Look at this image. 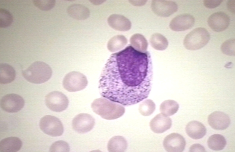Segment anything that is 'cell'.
Returning <instances> with one entry per match:
<instances>
[{"label":"cell","instance_id":"obj_1","mask_svg":"<svg viewBox=\"0 0 235 152\" xmlns=\"http://www.w3.org/2000/svg\"><path fill=\"white\" fill-rule=\"evenodd\" d=\"M153 74L149 52H140L129 45L108 60L100 77V93L125 106L137 104L148 97Z\"/></svg>","mask_w":235,"mask_h":152},{"label":"cell","instance_id":"obj_2","mask_svg":"<svg viewBox=\"0 0 235 152\" xmlns=\"http://www.w3.org/2000/svg\"><path fill=\"white\" fill-rule=\"evenodd\" d=\"M91 107L96 113L104 119L109 120L120 118L124 114L125 111L122 105L104 97L94 100Z\"/></svg>","mask_w":235,"mask_h":152},{"label":"cell","instance_id":"obj_3","mask_svg":"<svg viewBox=\"0 0 235 152\" xmlns=\"http://www.w3.org/2000/svg\"><path fill=\"white\" fill-rule=\"evenodd\" d=\"M52 74V69L48 64L39 61L33 63L22 73L25 79L35 84L46 82L50 79Z\"/></svg>","mask_w":235,"mask_h":152},{"label":"cell","instance_id":"obj_4","mask_svg":"<svg viewBox=\"0 0 235 152\" xmlns=\"http://www.w3.org/2000/svg\"><path fill=\"white\" fill-rule=\"evenodd\" d=\"M210 39L208 31L203 27H198L193 30L185 37L183 45L188 50L199 49L205 46Z\"/></svg>","mask_w":235,"mask_h":152},{"label":"cell","instance_id":"obj_5","mask_svg":"<svg viewBox=\"0 0 235 152\" xmlns=\"http://www.w3.org/2000/svg\"><path fill=\"white\" fill-rule=\"evenodd\" d=\"M88 84L86 76L77 71L67 73L63 81V85L67 91L70 92L80 91L84 89Z\"/></svg>","mask_w":235,"mask_h":152},{"label":"cell","instance_id":"obj_6","mask_svg":"<svg viewBox=\"0 0 235 152\" xmlns=\"http://www.w3.org/2000/svg\"><path fill=\"white\" fill-rule=\"evenodd\" d=\"M39 126L43 132L52 137L60 136L63 132L64 128L61 122L53 116L47 115L42 118Z\"/></svg>","mask_w":235,"mask_h":152},{"label":"cell","instance_id":"obj_7","mask_svg":"<svg viewBox=\"0 0 235 152\" xmlns=\"http://www.w3.org/2000/svg\"><path fill=\"white\" fill-rule=\"evenodd\" d=\"M45 103L51 110L60 112L66 110L68 107L69 101L67 97L62 92L57 91H52L45 97Z\"/></svg>","mask_w":235,"mask_h":152},{"label":"cell","instance_id":"obj_8","mask_svg":"<svg viewBox=\"0 0 235 152\" xmlns=\"http://www.w3.org/2000/svg\"><path fill=\"white\" fill-rule=\"evenodd\" d=\"M25 101L20 96L14 93L7 94L0 100V106L4 111L10 113H16L23 107Z\"/></svg>","mask_w":235,"mask_h":152},{"label":"cell","instance_id":"obj_9","mask_svg":"<svg viewBox=\"0 0 235 152\" xmlns=\"http://www.w3.org/2000/svg\"><path fill=\"white\" fill-rule=\"evenodd\" d=\"M95 124L94 118L86 113H81L76 116L73 119L72 126L76 132L83 134L90 132Z\"/></svg>","mask_w":235,"mask_h":152},{"label":"cell","instance_id":"obj_10","mask_svg":"<svg viewBox=\"0 0 235 152\" xmlns=\"http://www.w3.org/2000/svg\"><path fill=\"white\" fill-rule=\"evenodd\" d=\"M151 8L157 15L167 17L177 11L178 6L175 2L172 1L153 0L151 3Z\"/></svg>","mask_w":235,"mask_h":152},{"label":"cell","instance_id":"obj_11","mask_svg":"<svg viewBox=\"0 0 235 152\" xmlns=\"http://www.w3.org/2000/svg\"><path fill=\"white\" fill-rule=\"evenodd\" d=\"M163 143L164 148L167 152H181L185 149L186 141L181 135L173 133L164 138Z\"/></svg>","mask_w":235,"mask_h":152},{"label":"cell","instance_id":"obj_12","mask_svg":"<svg viewBox=\"0 0 235 152\" xmlns=\"http://www.w3.org/2000/svg\"><path fill=\"white\" fill-rule=\"evenodd\" d=\"M230 22L229 16L223 12H217L212 14L207 20L209 26L216 32H220L226 29L228 26Z\"/></svg>","mask_w":235,"mask_h":152},{"label":"cell","instance_id":"obj_13","mask_svg":"<svg viewBox=\"0 0 235 152\" xmlns=\"http://www.w3.org/2000/svg\"><path fill=\"white\" fill-rule=\"evenodd\" d=\"M195 22L193 16L188 14H182L177 16L171 20L169 27L174 31H183L191 28Z\"/></svg>","mask_w":235,"mask_h":152},{"label":"cell","instance_id":"obj_14","mask_svg":"<svg viewBox=\"0 0 235 152\" xmlns=\"http://www.w3.org/2000/svg\"><path fill=\"white\" fill-rule=\"evenodd\" d=\"M208 122L213 129L222 130L226 129L229 126L231 120L229 116L224 113L215 111L208 116Z\"/></svg>","mask_w":235,"mask_h":152},{"label":"cell","instance_id":"obj_15","mask_svg":"<svg viewBox=\"0 0 235 152\" xmlns=\"http://www.w3.org/2000/svg\"><path fill=\"white\" fill-rule=\"evenodd\" d=\"M172 123V120L170 118L161 113L157 115L151 119L150 126L153 132L160 134L169 129Z\"/></svg>","mask_w":235,"mask_h":152},{"label":"cell","instance_id":"obj_16","mask_svg":"<svg viewBox=\"0 0 235 152\" xmlns=\"http://www.w3.org/2000/svg\"><path fill=\"white\" fill-rule=\"evenodd\" d=\"M185 129L187 135L190 138L195 140L202 138L207 132L204 125L202 123L196 121L188 122Z\"/></svg>","mask_w":235,"mask_h":152},{"label":"cell","instance_id":"obj_17","mask_svg":"<svg viewBox=\"0 0 235 152\" xmlns=\"http://www.w3.org/2000/svg\"><path fill=\"white\" fill-rule=\"evenodd\" d=\"M108 22L111 27L120 31H128L131 26V23L128 19L120 15L114 14L110 15L108 18Z\"/></svg>","mask_w":235,"mask_h":152},{"label":"cell","instance_id":"obj_18","mask_svg":"<svg viewBox=\"0 0 235 152\" xmlns=\"http://www.w3.org/2000/svg\"><path fill=\"white\" fill-rule=\"evenodd\" d=\"M22 142L19 138L10 137L2 139L0 143L1 152H15L20 150Z\"/></svg>","mask_w":235,"mask_h":152},{"label":"cell","instance_id":"obj_19","mask_svg":"<svg viewBox=\"0 0 235 152\" xmlns=\"http://www.w3.org/2000/svg\"><path fill=\"white\" fill-rule=\"evenodd\" d=\"M128 147L127 142L123 137L115 136L109 141L107 148L108 151L110 152L125 151Z\"/></svg>","mask_w":235,"mask_h":152},{"label":"cell","instance_id":"obj_20","mask_svg":"<svg viewBox=\"0 0 235 152\" xmlns=\"http://www.w3.org/2000/svg\"><path fill=\"white\" fill-rule=\"evenodd\" d=\"M16 76L14 68L6 63H2L0 65V82L2 84L9 83L14 80Z\"/></svg>","mask_w":235,"mask_h":152},{"label":"cell","instance_id":"obj_21","mask_svg":"<svg viewBox=\"0 0 235 152\" xmlns=\"http://www.w3.org/2000/svg\"><path fill=\"white\" fill-rule=\"evenodd\" d=\"M207 145L212 150L219 151L223 150L227 142L225 138L219 134H214L211 136L207 140Z\"/></svg>","mask_w":235,"mask_h":152},{"label":"cell","instance_id":"obj_22","mask_svg":"<svg viewBox=\"0 0 235 152\" xmlns=\"http://www.w3.org/2000/svg\"><path fill=\"white\" fill-rule=\"evenodd\" d=\"M127 42V39L125 36L122 35H117L109 41L107 47L110 52H114L123 48Z\"/></svg>","mask_w":235,"mask_h":152},{"label":"cell","instance_id":"obj_23","mask_svg":"<svg viewBox=\"0 0 235 152\" xmlns=\"http://www.w3.org/2000/svg\"><path fill=\"white\" fill-rule=\"evenodd\" d=\"M130 42L131 45L136 49L140 52H146L148 45L147 41L142 35L136 33L130 38Z\"/></svg>","mask_w":235,"mask_h":152},{"label":"cell","instance_id":"obj_24","mask_svg":"<svg viewBox=\"0 0 235 152\" xmlns=\"http://www.w3.org/2000/svg\"><path fill=\"white\" fill-rule=\"evenodd\" d=\"M179 106L175 101L168 100L163 101L160 106V110L161 113L167 116H172L176 113Z\"/></svg>","mask_w":235,"mask_h":152},{"label":"cell","instance_id":"obj_25","mask_svg":"<svg viewBox=\"0 0 235 152\" xmlns=\"http://www.w3.org/2000/svg\"><path fill=\"white\" fill-rule=\"evenodd\" d=\"M150 42L153 48L158 50L165 49L168 45V42L166 38L159 33L152 34L150 38Z\"/></svg>","mask_w":235,"mask_h":152},{"label":"cell","instance_id":"obj_26","mask_svg":"<svg viewBox=\"0 0 235 152\" xmlns=\"http://www.w3.org/2000/svg\"><path fill=\"white\" fill-rule=\"evenodd\" d=\"M155 108V104L153 100L147 99L140 104L139 110L142 115L144 116H148L153 113Z\"/></svg>","mask_w":235,"mask_h":152},{"label":"cell","instance_id":"obj_27","mask_svg":"<svg viewBox=\"0 0 235 152\" xmlns=\"http://www.w3.org/2000/svg\"><path fill=\"white\" fill-rule=\"evenodd\" d=\"M13 20V16L9 11L6 9L0 8V28H5L9 26L12 23Z\"/></svg>","mask_w":235,"mask_h":152},{"label":"cell","instance_id":"obj_28","mask_svg":"<svg viewBox=\"0 0 235 152\" xmlns=\"http://www.w3.org/2000/svg\"><path fill=\"white\" fill-rule=\"evenodd\" d=\"M235 43V40L234 39H230L225 41L221 46V52L226 55L234 56Z\"/></svg>","mask_w":235,"mask_h":152},{"label":"cell","instance_id":"obj_29","mask_svg":"<svg viewBox=\"0 0 235 152\" xmlns=\"http://www.w3.org/2000/svg\"><path fill=\"white\" fill-rule=\"evenodd\" d=\"M50 152H69L70 148L69 144L65 141L58 140L53 143L49 149Z\"/></svg>","mask_w":235,"mask_h":152},{"label":"cell","instance_id":"obj_30","mask_svg":"<svg viewBox=\"0 0 235 152\" xmlns=\"http://www.w3.org/2000/svg\"><path fill=\"white\" fill-rule=\"evenodd\" d=\"M55 0H33L34 5L39 9L44 11L49 10L54 7Z\"/></svg>","mask_w":235,"mask_h":152},{"label":"cell","instance_id":"obj_31","mask_svg":"<svg viewBox=\"0 0 235 152\" xmlns=\"http://www.w3.org/2000/svg\"><path fill=\"white\" fill-rule=\"evenodd\" d=\"M223 1V0H204L203 2L206 7L209 9H213L218 6Z\"/></svg>","mask_w":235,"mask_h":152},{"label":"cell","instance_id":"obj_32","mask_svg":"<svg viewBox=\"0 0 235 152\" xmlns=\"http://www.w3.org/2000/svg\"><path fill=\"white\" fill-rule=\"evenodd\" d=\"M190 152H205L204 147L199 144H195L192 145L189 149Z\"/></svg>","mask_w":235,"mask_h":152},{"label":"cell","instance_id":"obj_33","mask_svg":"<svg viewBox=\"0 0 235 152\" xmlns=\"http://www.w3.org/2000/svg\"><path fill=\"white\" fill-rule=\"evenodd\" d=\"M227 6L228 10L231 12L235 13V0H228L227 3Z\"/></svg>","mask_w":235,"mask_h":152},{"label":"cell","instance_id":"obj_34","mask_svg":"<svg viewBox=\"0 0 235 152\" xmlns=\"http://www.w3.org/2000/svg\"><path fill=\"white\" fill-rule=\"evenodd\" d=\"M147 1H130V3L135 6H141L144 5L147 2Z\"/></svg>","mask_w":235,"mask_h":152}]
</instances>
